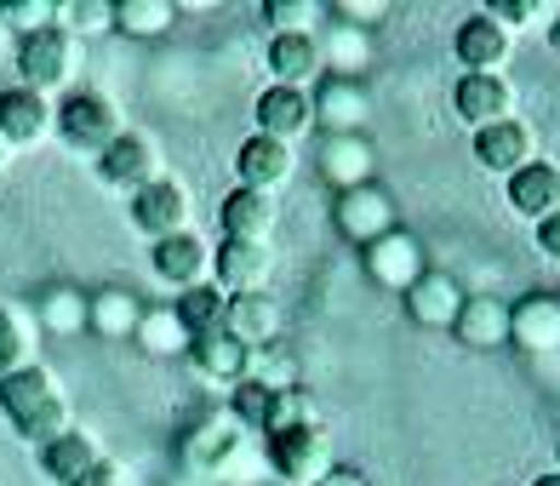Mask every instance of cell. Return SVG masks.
Returning a JSON list of instances; mask_svg holds the SVG:
<instances>
[{"label": "cell", "mask_w": 560, "mask_h": 486, "mask_svg": "<svg viewBox=\"0 0 560 486\" xmlns=\"http://www.w3.org/2000/svg\"><path fill=\"white\" fill-rule=\"evenodd\" d=\"M0 418L12 424L18 441H30L35 452L46 441H58L69 429V401H63V383L46 372L40 361L35 367H18L0 378Z\"/></svg>", "instance_id": "cell-1"}, {"label": "cell", "mask_w": 560, "mask_h": 486, "mask_svg": "<svg viewBox=\"0 0 560 486\" xmlns=\"http://www.w3.org/2000/svg\"><path fill=\"white\" fill-rule=\"evenodd\" d=\"M81 63H86V46H81V35H69L63 23H46V30L12 40L18 86H30V92H40V97L69 92L74 74H81Z\"/></svg>", "instance_id": "cell-2"}, {"label": "cell", "mask_w": 560, "mask_h": 486, "mask_svg": "<svg viewBox=\"0 0 560 486\" xmlns=\"http://www.w3.org/2000/svg\"><path fill=\"white\" fill-rule=\"evenodd\" d=\"M126 132L120 126V109L109 104L104 92H86V86H74L58 97V109H52V138L69 149V155H86L97 161L104 149Z\"/></svg>", "instance_id": "cell-3"}, {"label": "cell", "mask_w": 560, "mask_h": 486, "mask_svg": "<svg viewBox=\"0 0 560 486\" xmlns=\"http://www.w3.org/2000/svg\"><path fill=\"white\" fill-rule=\"evenodd\" d=\"M264 458L269 470L287 481V486H315L326 470H332V435L326 424H303V429H287V435H264Z\"/></svg>", "instance_id": "cell-4"}, {"label": "cell", "mask_w": 560, "mask_h": 486, "mask_svg": "<svg viewBox=\"0 0 560 486\" xmlns=\"http://www.w3.org/2000/svg\"><path fill=\"white\" fill-rule=\"evenodd\" d=\"M92 166H97V184H104V189L138 195V189H149L161 177V143L149 132H120Z\"/></svg>", "instance_id": "cell-5"}, {"label": "cell", "mask_w": 560, "mask_h": 486, "mask_svg": "<svg viewBox=\"0 0 560 486\" xmlns=\"http://www.w3.org/2000/svg\"><path fill=\"white\" fill-rule=\"evenodd\" d=\"M189 361L195 372L207 378V383H223V390H235V383L246 378H258L264 372V355L258 349H246L241 338H229V332H200V338H189Z\"/></svg>", "instance_id": "cell-6"}, {"label": "cell", "mask_w": 560, "mask_h": 486, "mask_svg": "<svg viewBox=\"0 0 560 486\" xmlns=\"http://www.w3.org/2000/svg\"><path fill=\"white\" fill-rule=\"evenodd\" d=\"M452 58H457L464 74H503L509 58H515V35L498 30L487 12H469L452 35Z\"/></svg>", "instance_id": "cell-7"}, {"label": "cell", "mask_w": 560, "mask_h": 486, "mask_svg": "<svg viewBox=\"0 0 560 486\" xmlns=\"http://www.w3.org/2000/svg\"><path fill=\"white\" fill-rule=\"evenodd\" d=\"M189 189L184 184H172V177H155L149 189L132 195V229L155 246V241H172V235H184L189 229Z\"/></svg>", "instance_id": "cell-8"}, {"label": "cell", "mask_w": 560, "mask_h": 486, "mask_svg": "<svg viewBox=\"0 0 560 486\" xmlns=\"http://www.w3.org/2000/svg\"><path fill=\"white\" fill-rule=\"evenodd\" d=\"M149 269H155L161 287L172 292H195V287H207L212 280V246L195 235V229H184V235H172V241H155L149 246Z\"/></svg>", "instance_id": "cell-9"}, {"label": "cell", "mask_w": 560, "mask_h": 486, "mask_svg": "<svg viewBox=\"0 0 560 486\" xmlns=\"http://www.w3.org/2000/svg\"><path fill=\"white\" fill-rule=\"evenodd\" d=\"M469 149H475V161L487 166V172H498V177H515L521 166L538 161V132H532V126H526L521 115H509V120L480 126Z\"/></svg>", "instance_id": "cell-10"}, {"label": "cell", "mask_w": 560, "mask_h": 486, "mask_svg": "<svg viewBox=\"0 0 560 486\" xmlns=\"http://www.w3.org/2000/svg\"><path fill=\"white\" fill-rule=\"evenodd\" d=\"M452 115L464 126H492L515 115V81L509 74H457L452 81Z\"/></svg>", "instance_id": "cell-11"}, {"label": "cell", "mask_w": 560, "mask_h": 486, "mask_svg": "<svg viewBox=\"0 0 560 486\" xmlns=\"http://www.w3.org/2000/svg\"><path fill=\"white\" fill-rule=\"evenodd\" d=\"M269 275H275V252H269V246H252V241H218V252H212V287H218L223 298L269 292Z\"/></svg>", "instance_id": "cell-12"}, {"label": "cell", "mask_w": 560, "mask_h": 486, "mask_svg": "<svg viewBox=\"0 0 560 486\" xmlns=\"http://www.w3.org/2000/svg\"><path fill=\"white\" fill-rule=\"evenodd\" d=\"M252 120H258V132L275 138V143H298L315 132V104L303 86H264L258 104H252Z\"/></svg>", "instance_id": "cell-13"}, {"label": "cell", "mask_w": 560, "mask_h": 486, "mask_svg": "<svg viewBox=\"0 0 560 486\" xmlns=\"http://www.w3.org/2000/svg\"><path fill=\"white\" fill-rule=\"evenodd\" d=\"M292 172H298V149L292 143H275L264 132H252L241 149H235V177H241V189H264V195H280L292 184Z\"/></svg>", "instance_id": "cell-14"}, {"label": "cell", "mask_w": 560, "mask_h": 486, "mask_svg": "<svg viewBox=\"0 0 560 486\" xmlns=\"http://www.w3.org/2000/svg\"><path fill=\"white\" fill-rule=\"evenodd\" d=\"M315 104V126H332V138H361V126L372 115V92L354 81V74H332L310 92Z\"/></svg>", "instance_id": "cell-15"}, {"label": "cell", "mask_w": 560, "mask_h": 486, "mask_svg": "<svg viewBox=\"0 0 560 486\" xmlns=\"http://www.w3.org/2000/svg\"><path fill=\"white\" fill-rule=\"evenodd\" d=\"M52 97H40L30 86H7L0 92V143L7 149H35L52 138Z\"/></svg>", "instance_id": "cell-16"}, {"label": "cell", "mask_w": 560, "mask_h": 486, "mask_svg": "<svg viewBox=\"0 0 560 486\" xmlns=\"http://www.w3.org/2000/svg\"><path fill=\"white\" fill-rule=\"evenodd\" d=\"M275 223H280V207H275V195H264V189H241V184H235V189L223 195V207H218V235H223V241L269 246Z\"/></svg>", "instance_id": "cell-17"}, {"label": "cell", "mask_w": 560, "mask_h": 486, "mask_svg": "<svg viewBox=\"0 0 560 486\" xmlns=\"http://www.w3.org/2000/svg\"><path fill=\"white\" fill-rule=\"evenodd\" d=\"M338 229L354 241V246H372V241H384L395 235V200L377 189V184H361V189H343L338 195Z\"/></svg>", "instance_id": "cell-18"}, {"label": "cell", "mask_w": 560, "mask_h": 486, "mask_svg": "<svg viewBox=\"0 0 560 486\" xmlns=\"http://www.w3.org/2000/svg\"><path fill=\"white\" fill-rule=\"evenodd\" d=\"M509 344H521L532 355L560 349V298L555 292H526L509 303Z\"/></svg>", "instance_id": "cell-19"}, {"label": "cell", "mask_w": 560, "mask_h": 486, "mask_svg": "<svg viewBox=\"0 0 560 486\" xmlns=\"http://www.w3.org/2000/svg\"><path fill=\"white\" fill-rule=\"evenodd\" d=\"M503 200H509V212H521L532 223L555 218L560 212V166L538 155L532 166H521L515 177H503Z\"/></svg>", "instance_id": "cell-20"}, {"label": "cell", "mask_w": 560, "mask_h": 486, "mask_svg": "<svg viewBox=\"0 0 560 486\" xmlns=\"http://www.w3.org/2000/svg\"><path fill=\"white\" fill-rule=\"evenodd\" d=\"M400 298H406V315H412L418 326H446V332H452L457 310H464V287H457L446 269H423Z\"/></svg>", "instance_id": "cell-21"}, {"label": "cell", "mask_w": 560, "mask_h": 486, "mask_svg": "<svg viewBox=\"0 0 560 486\" xmlns=\"http://www.w3.org/2000/svg\"><path fill=\"white\" fill-rule=\"evenodd\" d=\"M235 447H241V424L229 418L223 406H207V413L184 429V464L189 470H218Z\"/></svg>", "instance_id": "cell-22"}, {"label": "cell", "mask_w": 560, "mask_h": 486, "mask_svg": "<svg viewBox=\"0 0 560 486\" xmlns=\"http://www.w3.org/2000/svg\"><path fill=\"white\" fill-rule=\"evenodd\" d=\"M264 69H269L275 86H303L310 92V81L320 74V40L315 35H269Z\"/></svg>", "instance_id": "cell-23"}, {"label": "cell", "mask_w": 560, "mask_h": 486, "mask_svg": "<svg viewBox=\"0 0 560 486\" xmlns=\"http://www.w3.org/2000/svg\"><path fill=\"white\" fill-rule=\"evenodd\" d=\"M223 332L229 338H241L246 349H264L280 338V303L269 292H241L223 303Z\"/></svg>", "instance_id": "cell-24"}, {"label": "cell", "mask_w": 560, "mask_h": 486, "mask_svg": "<svg viewBox=\"0 0 560 486\" xmlns=\"http://www.w3.org/2000/svg\"><path fill=\"white\" fill-rule=\"evenodd\" d=\"M366 275L377 280V287H389V292H406V287L423 275L418 241L406 235V229H395V235H384V241H372V246H366Z\"/></svg>", "instance_id": "cell-25"}, {"label": "cell", "mask_w": 560, "mask_h": 486, "mask_svg": "<svg viewBox=\"0 0 560 486\" xmlns=\"http://www.w3.org/2000/svg\"><path fill=\"white\" fill-rule=\"evenodd\" d=\"M452 338L469 344V349H503L509 344V303L487 298V292L464 298V310H457V321H452Z\"/></svg>", "instance_id": "cell-26"}, {"label": "cell", "mask_w": 560, "mask_h": 486, "mask_svg": "<svg viewBox=\"0 0 560 486\" xmlns=\"http://www.w3.org/2000/svg\"><path fill=\"white\" fill-rule=\"evenodd\" d=\"M35 458H40V475L52 481V486H74V481H81V475H86L104 452H97V441H92L86 429H74V424H69V429L58 435V441H46Z\"/></svg>", "instance_id": "cell-27"}, {"label": "cell", "mask_w": 560, "mask_h": 486, "mask_svg": "<svg viewBox=\"0 0 560 486\" xmlns=\"http://www.w3.org/2000/svg\"><path fill=\"white\" fill-rule=\"evenodd\" d=\"M320 172H326V184H338V195L372 184V172H377L372 143L366 138H326L320 143Z\"/></svg>", "instance_id": "cell-28"}, {"label": "cell", "mask_w": 560, "mask_h": 486, "mask_svg": "<svg viewBox=\"0 0 560 486\" xmlns=\"http://www.w3.org/2000/svg\"><path fill=\"white\" fill-rule=\"evenodd\" d=\"M138 321H143V303H138L132 292H120V287L86 298V326L104 332V338H132Z\"/></svg>", "instance_id": "cell-29"}, {"label": "cell", "mask_w": 560, "mask_h": 486, "mask_svg": "<svg viewBox=\"0 0 560 486\" xmlns=\"http://www.w3.org/2000/svg\"><path fill=\"white\" fill-rule=\"evenodd\" d=\"M35 315L18 303H0V378L18 367H35Z\"/></svg>", "instance_id": "cell-30"}, {"label": "cell", "mask_w": 560, "mask_h": 486, "mask_svg": "<svg viewBox=\"0 0 560 486\" xmlns=\"http://www.w3.org/2000/svg\"><path fill=\"white\" fill-rule=\"evenodd\" d=\"M177 23V7L172 0H120L115 7V30L132 35V40H155Z\"/></svg>", "instance_id": "cell-31"}, {"label": "cell", "mask_w": 560, "mask_h": 486, "mask_svg": "<svg viewBox=\"0 0 560 486\" xmlns=\"http://www.w3.org/2000/svg\"><path fill=\"white\" fill-rule=\"evenodd\" d=\"M223 292L212 287V280H207V287H195V292H177V303H172V315L177 321H184V332H189V338H200V332H218L223 326Z\"/></svg>", "instance_id": "cell-32"}, {"label": "cell", "mask_w": 560, "mask_h": 486, "mask_svg": "<svg viewBox=\"0 0 560 486\" xmlns=\"http://www.w3.org/2000/svg\"><path fill=\"white\" fill-rule=\"evenodd\" d=\"M303 424H320V413H315V395H310V390H298V383H280L275 401H269L264 435H287V429H303Z\"/></svg>", "instance_id": "cell-33"}, {"label": "cell", "mask_w": 560, "mask_h": 486, "mask_svg": "<svg viewBox=\"0 0 560 486\" xmlns=\"http://www.w3.org/2000/svg\"><path fill=\"white\" fill-rule=\"evenodd\" d=\"M275 390H280V383H269V378H246V383H235V390H229L223 413L235 418L241 429H264V418H269V401H275Z\"/></svg>", "instance_id": "cell-34"}, {"label": "cell", "mask_w": 560, "mask_h": 486, "mask_svg": "<svg viewBox=\"0 0 560 486\" xmlns=\"http://www.w3.org/2000/svg\"><path fill=\"white\" fill-rule=\"evenodd\" d=\"M132 338H138L149 355H189V332H184V321H177L172 310H143V321H138Z\"/></svg>", "instance_id": "cell-35"}, {"label": "cell", "mask_w": 560, "mask_h": 486, "mask_svg": "<svg viewBox=\"0 0 560 486\" xmlns=\"http://www.w3.org/2000/svg\"><path fill=\"white\" fill-rule=\"evenodd\" d=\"M326 18L320 0H264L269 35H315V23Z\"/></svg>", "instance_id": "cell-36"}, {"label": "cell", "mask_w": 560, "mask_h": 486, "mask_svg": "<svg viewBox=\"0 0 560 486\" xmlns=\"http://www.w3.org/2000/svg\"><path fill=\"white\" fill-rule=\"evenodd\" d=\"M46 23H58V7H52V0H0V35L23 40V35L46 30Z\"/></svg>", "instance_id": "cell-37"}, {"label": "cell", "mask_w": 560, "mask_h": 486, "mask_svg": "<svg viewBox=\"0 0 560 486\" xmlns=\"http://www.w3.org/2000/svg\"><path fill=\"white\" fill-rule=\"evenodd\" d=\"M46 332H86V298L81 292H69V287H58V292H46V303H40V315H35Z\"/></svg>", "instance_id": "cell-38"}, {"label": "cell", "mask_w": 560, "mask_h": 486, "mask_svg": "<svg viewBox=\"0 0 560 486\" xmlns=\"http://www.w3.org/2000/svg\"><path fill=\"white\" fill-rule=\"evenodd\" d=\"M58 23L69 35H104V30H115V7L109 0H69V7H58Z\"/></svg>", "instance_id": "cell-39"}, {"label": "cell", "mask_w": 560, "mask_h": 486, "mask_svg": "<svg viewBox=\"0 0 560 486\" xmlns=\"http://www.w3.org/2000/svg\"><path fill=\"white\" fill-rule=\"evenodd\" d=\"M480 12H487V18L498 23V30L521 35V30H532V23L544 18V0H487V7H480Z\"/></svg>", "instance_id": "cell-40"}, {"label": "cell", "mask_w": 560, "mask_h": 486, "mask_svg": "<svg viewBox=\"0 0 560 486\" xmlns=\"http://www.w3.org/2000/svg\"><path fill=\"white\" fill-rule=\"evenodd\" d=\"M74 486H126V470L115 464V458H97V464L74 481Z\"/></svg>", "instance_id": "cell-41"}, {"label": "cell", "mask_w": 560, "mask_h": 486, "mask_svg": "<svg viewBox=\"0 0 560 486\" xmlns=\"http://www.w3.org/2000/svg\"><path fill=\"white\" fill-rule=\"evenodd\" d=\"M532 241H538V252H544L549 264H560V212H555V218H544V223H538V235H532Z\"/></svg>", "instance_id": "cell-42"}, {"label": "cell", "mask_w": 560, "mask_h": 486, "mask_svg": "<svg viewBox=\"0 0 560 486\" xmlns=\"http://www.w3.org/2000/svg\"><path fill=\"white\" fill-rule=\"evenodd\" d=\"M384 0H377V7H372V0H343V7H338V18H354V23H384Z\"/></svg>", "instance_id": "cell-43"}, {"label": "cell", "mask_w": 560, "mask_h": 486, "mask_svg": "<svg viewBox=\"0 0 560 486\" xmlns=\"http://www.w3.org/2000/svg\"><path fill=\"white\" fill-rule=\"evenodd\" d=\"M315 486H372V481H366V470H354V464H332Z\"/></svg>", "instance_id": "cell-44"}, {"label": "cell", "mask_w": 560, "mask_h": 486, "mask_svg": "<svg viewBox=\"0 0 560 486\" xmlns=\"http://www.w3.org/2000/svg\"><path fill=\"white\" fill-rule=\"evenodd\" d=\"M549 46H555V53H560V12H555V23H549Z\"/></svg>", "instance_id": "cell-45"}, {"label": "cell", "mask_w": 560, "mask_h": 486, "mask_svg": "<svg viewBox=\"0 0 560 486\" xmlns=\"http://www.w3.org/2000/svg\"><path fill=\"white\" fill-rule=\"evenodd\" d=\"M532 486H560V470H549V475H538V481H532Z\"/></svg>", "instance_id": "cell-46"}, {"label": "cell", "mask_w": 560, "mask_h": 486, "mask_svg": "<svg viewBox=\"0 0 560 486\" xmlns=\"http://www.w3.org/2000/svg\"><path fill=\"white\" fill-rule=\"evenodd\" d=\"M7 155H12V149H7V143H0V172H7Z\"/></svg>", "instance_id": "cell-47"}, {"label": "cell", "mask_w": 560, "mask_h": 486, "mask_svg": "<svg viewBox=\"0 0 560 486\" xmlns=\"http://www.w3.org/2000/svg\"><path fill=\"white\" fill-rule=\"evenodd\" d=\"M555 458H560V441H555ZM555 470H560V464H555Z\"/></svg>", "instance_id": "cell-48"}, {"label": "cell", "mask_w": 560, "mask_h": 486, "mask_svg": "<svg viewBox=\"0 0 560 486\" xmlns=\"http://www.w3.org/2000/svg\"><path fill=\"white\" fill-rule=\"evenodd\" d=\"M555 298H560V292H555Z\"/></svg>", "instance_id": "cell-49"}]
</instances>
